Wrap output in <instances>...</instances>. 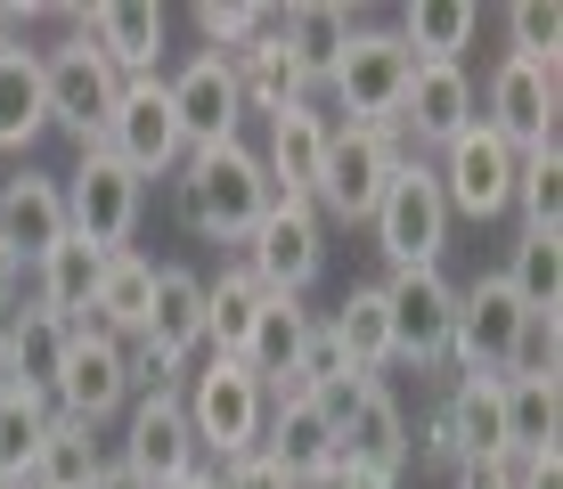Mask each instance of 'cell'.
I'll list each match as a JSON object with an SVG mask.
<instances>
[{
    "instance_id": "6da1fadb",
    "label": "cell",
    "mask_w": 563,
    "mask_h": 489,
    "mask_svg": "<svg viewBox=\"0 0 563 489\" xmlns=\"http://www.w3.org/2000/svg\"><path fill=\"white\" fill-rule=\"evenodd\" d=\"M172 196H180V221L197 229L205 245H245L278 188H269L262 155L245 147V140H221V147H188V155H180Z\"/></svg>"
},
{
    "instance_id": "7a4b0ae2",
    "label": "cell",
    "mask_w": 563,
    "mask_h": 489,
    "mask_svg": "<svg viewBox=\"0 0 563 489\" xmlns=\"http://www.w3.org/2000/svg\"><path fill=\"white\" fill-rule=\"evenodd\" d=\"M188 408V433H197V457L205 465H238L262 448V424H269V391L254 384L245 359H205L180 391Z\"/></svg>"
},
{
    "instance_id": "3957f363",
    "label": "cell",
    "mask_w": 563,
    "mask_h": 489,
    "mask_svg": "<svg viewBox=\"0 0 563 489\" xmlns=\"http://www.w3.org/2000/svg\"><path fill=\"white\" fill-rule=\"evenodd\" d=\"M367 229H376V253L393 269H441V253H450V204H441V180L424 155H400V171L384 180Z\"/></svg>"
},
{
    "instance_id": "277c9868",
    "label": "cell",
    "mask_w": 563,
    "mask_h": 489,
    "mask_svg": "<svg viewBox=\"0 0 563 489\" xmlns=\"http://www.w3.org/2000/svg\"><path fill=\"white\" fill-rule=\"evenodd\" d=\"M57 188H66V237H82V245H99V253H131L140 212H147V180H131V171L90 140L82 164H74Z\"/></svg>"
},
{
    "instance_id": "5b68a950",
    "label": "cell",
    "mask_w": 563,
    "mask_h": 489,
    "mask_svg": "<svg viewBox=\"0 0 563 489\" xmlns=\"http://www.w3.org/2000/svg\"><path fill=\"white\" fill-rule=\"evenodd\" d=\"M393 171H400V131L393 123H335L327 131V171H319V196H310V204L360 229Z\"/></svg>"
},
{
    "instance_id": "8992f818",
    "label": "cell",
    "mask_w": 563,
    "mask_h": 489,
    "mask_svg": "<svg viewBox=\"0 0 563 489\" xmlns=\"http://www.w3.org/2000/svg\"><path fill=\"white\" fill-rule=\"evenodd\" d=\"M238 262L262 278V293H295L327 269V221L319 204H302V196H269V212L254 221V237L238 245Z\"/></svg>"
},
{
    "instance_id": "52a82bcc",
    "label": "cell",
    "mask_w": 563,
    "mask_h": 489,
    "mask_svg": "<svg viewBox=\"0 0 563 489\" xmlns=\"http://www.w3.org/2000/svg\"><path fill=\"white\" fill-rule=\"evenodd\" d=\"M522 319H531V310L507 293L498 269H490V278H474V286H457V319H450V367H457V384H507Z\"/></svg>"
},
{
    "instance_id": "ba28073f",
    "label": "cell",
    "mask_w": 563,
    "mask_h": 489,
    "mask_svg": "<svg viewBox=\"0 0 563 489\" xmlns=\"http://www.w3.org/2000/svg\"><path fill=\"white\" fill-rule=\"evenodd\" d=\"M515 164L522 155L498 140L490 123H465L450 147H441V164H433V180H441V204H450V221H498V212L515 204Z\"/></svg>"
},
{
    "instance_id": "9c48e42d",
    "label": "cell",
    "mask_w": 563,
    "mask_h": 489,
    "mask_svg": "<svg viewBox=\"0 0 563 489\" xmlns=\"http://www.w3.org/2000/svg\"><path fill=\"white\" fill-rule=\"evenodd\" d=\"M99 147L131 171V180H172V171H180L188 140H180V114H172L164 74H140V82H123V98H114V123H107Z\"/></svg>"
},
{
    "instance_id": "30bf717a",
    "label": "cell",
    "mask_w": 563,
    "mask_h": 489,
    "mask_svg": "<svg viewBox=\"0 0 563 489\" xmlns=\"http://www.w3.org/2000/svg\"><path fill=\"white\" fill-rule=\"evenodd\" d=\"M42 90H49V131H74V147H90V140H107V123H114L123 74L74 33V42L42 49Z\"/></svg>"
},
{
    "instance_id": "8fae6325",
    "label": "cell",
    "mask_w": 563,
    "mask_h": 489,
    "mask_svg": "<svg viewBox=\"0 0 563 489\" xmlns=\"http://www.w3.org/2000/svg\"><path fill=\"white\" fill-rule=\"evenodd\" d=\"M384 293V326H393V367H441L450 359V319H457V286L441 269H393L376 286Z\"/></svg>"
},
{
    "instance_id": "7c38bea8",
    "label": "cell",
    "mask_w": 563,
    "mask_h": 489,
    "mask_svg": "<svg viewBox=\"0 0 563 489\" xmlns=\"http://www.w3.org/2000/svg\"><path fill=\"white\" fill-rule=\"evenodd\" d=\"M409 74H417V57H409V42H400L393 25H360L327 90L343 98V114H352V123H393L400 98H409Z\"/></svg>"
},
{
    "instance_id": "4fadbf2b",
    "label": "cell",
    "mask_w": 563,
    "mask_h": 489,
    "mask_svg": "<svg viewBox=\"0 0 563 489\" xmlns=\"http://www.w3.org/2000/svg\"><path fill=\"white\" fill-rule=\"evenodd\" d=\"M114 465H123V474H140L147 489H164V481L197 474L205 457H197V433H188L180 391H140V400H131L123 441H114Z\"/></svg>"
},
{
    "instance_id": "5bb4252c",
    "label": "cell",
    "mask_w": 563,
    "mask_h": 489,
    "mask_svg": "<svg viewBox=\"0 0 563 489\" xmlns=\"http://www.w3.org/2000/svg\"><path fill=\"white\" fill-rule=\"evenodd\" d=\"M49 408H57V416H74V424H90V433H99L114 408H131V367H123V343L82 335V326H74L66 367H57V384H49Z\"/></svg>"
},
{
    "instance_id": "9a60e30c",
    "label": "cell",
    "mask_w": 563,
    "mask_h": 489,
    "mask_svg": "<svg viewBox=\"0 0 563 489\" xmlns=\"http://www.w3.org/2000/svg\"><path fill=\"white\" fill-rule=\"evenodd\" d=\"M164 90H172V114H180V140H188V147H221V140H238V123H245V90H238V74H229V57L197 49Z\"/></svg>"
},
{
    "instance_id": "2e32d148",
    "label": "cell",
    "mask_w": 563,
    "mask_h": 489,
    "mask_svg": "<svg viewBox=\"0 0 563 489\" xmlns=\"http://www.w3.org/2000/svg\"><path fill=\"white\" fill-rule=\"evenodd\" d=\"M555 74H563V66L498 57V74H490V114H482V123H490L515 155H531V147L555 140Z\"/></svg>"
},
{
    "instance_id": "e0dca14e",
    "label": "cell",
    "mask_w": 563,
    "mask_h": 489,
    "mask_svg": "<svg viewBox=\"0 0 563 489\" xmlns=\"http://www.w3.org/2000/svg\"><path fill=\"white\" fill-rule=\"evenodd\" d=\"M66 16L123 82L155 74V57H164V9H155V0H99V9H66Z\"/></svg>"
},
{
    "instance_id": "ac0fdd59",
    "label": "cell",
    "mask_w": 563,
    "mask_h": 489,
    "mask_svg": "<svg viewBox=\"0 0 563 489\" xmlns=\"http://www.w3.org/2000/svg\"><path fill=\"white\" fill-rule=\"evenodd\" d=\"M0 245L25 262V278L49 245H66V188L49 171H9L0 180Z\"/></svg>"
},
{
    "instance_id": "d6986e66",
    "label": "cell",
    "mask_w": 563,
    "mask_h": 489,
    "mask_svg": "<svg viewBox=\"0 0 563 489\" xmlns=\"http://www.w3.org/2000/svg\"><path fill=\"white\" fill-rule=\"evenodd\" d=\"M465 123H474V74H465V66H417L409 74V98H400V114H393V131H409L417 147L441 155Z\"/></svg>"
},
{
    "instance_id": "ffe728a7",
    "label": "cell",
    "mask_w": 563,
    "mask_h": 489,
    "mask_svg": "<svg viewBox=\"0 0 563 489\" xmlns=\"http://www.w3.org/2000/svg\"><path fill=\"white\" fill-rule=\"evenodd\" d=\"M327 131H335V123H327V114L310 107V98H302V107H278V114H269L262 171H269V188H278V196H302V204L319 196V171H327Z\"/></svg>"
},
{
    "instance_id": "44dd1931",
    "label": "cell",
    "mask_w": 563,
    "mask_h": 489,
    "mask_svg": "<svg viewBox=\"0 0 563 489\" xmlns=\"http://www.w3.org/2000/svg\"><path fill=\"white\" fill-rule=\"evenodd\" d=\"M335 457L343 465H367V474H409V416H400V400L384 384H367L352 400V416L335 424Z\"/></svg>"
},
{
    "instance_id": "7402d4cb",
    "label": "cell",
    "mask_w": 563,
    "mask_h": 489,
    "mask_svg": "<svg viewBox=\"0 0 563 489\" xmlns=\"http://www.w3.org/2000/svg\"><path fill=\"white\" fill-rule=\"evenodd\" d=\"M131 343H155L164 359H197L205 351V278L197 269H180V262H164L155 269V293H147V319H140V335Z\"/></svg>"
},
{
    "instance_id": "603a6c76",
    "label": "cell",
    "mask_w": 563,
    "mask_h": 489,
    "mask_svg": "<svg viewBox=\"0 0 563 489\" xmlns=\"http://www.w3.org/2000/svg\"><path fill=\"white\" fill-rule=\"evenodd\" d=\"M254 457H269L295 489H310V481H327V465H335V424H327L310 400H278V408H269V424H262Z\"/></svg>"
},
{
    "instance_id": "cb8c5ba5",
    "label": "cell",
    "mask_w": 563,
    "mask_h": 489,
    "mask_svg": "<svg viewBox=\"0 0 563 489\" xmlns=\"http://www.w3.org/2000/svg\"><path fill=\"white\" fill-rule=\"evenodd\" d=\"M352 33H360V16H352V9H335V0H302V9H278V42H286V57L302 66V82H310V90L335 82V66H343V49H352Z\"/></svg>"
},
{
    "instance_id": "d4e9b609",
    "label": "cell",
    "mask_w": 563,
    "mask_h": 489,
    "mask_svg": "<svg viewBox=\"0 0 563 489\" xmlns=\"http://www.w3.org/2000/svg\"><path fill=\"white\" fill-rule=\"evenodd\" d=\"M107 262H114V253H99V245H82V237L49 245L42 262H33V310H49V319L82 326V310L99 302V278H107Z\"/></svg>"
},
{
    "instance_id": "484cf974",
    "label": "cell",
    "mask_w": 563,
    "mask_h": 489,
    "mask_svg": "<svg viewBox=\"0 0 563 489\" xmlns=\"http://www.w3.org/2000/svg\"><path fill=\"white\" fill-rule=\"evenodd\" d=\"M229 74H238V90H245V114H278V107H302V98H310L302 66L278 42V9H269V25L245 49H229Z\"/></svg>"
},
{
    "instance_id": "4316f807",
    "label": "cell",
    "mask_w": 563,
    "mask_h": 489,
    "mask_svg": "<svg viewBox=\"0 0 563 489\" xmlns=\"http://www.w3.org/2000/svg\"><path fill=\"white\" fill-rule=\"evenodd\" d=\"M49 131V90H42V49L9 42L0 49V155L33 147Z\"/></svg>"
},
{
    "instance_id": "83f0119b",
    "label": "cell",
    "mask_w": 563,
    "mask_h": 489,
    "mask_svg": "<svg viewBox=\"0 0 563 489\" xmlns=\"http://www.w3.org/2000/svg\"><path fill=\"white\" fill-rule=\"evenodd\" d=\"M147 293H155V262L147 253H114L107 278H99V302L82 310V335H107V343H131L147 319Z\"/></svg>"
},
{
    "instance_id": "f1b7e54d",
    "label": "cell",
    "mask_w": 563,
    "mask_h": 489,
    "mask_svg": "<svg viewBox=\"0 0 563 489\" xmlns=\"http://www.w3.org/2000/svg\"><path fill=\"white\" fill-rule=\"evenodd\" d=\"M9 384L16 391H42L49 400V384H57V367H66V343H74V326L66 319H49V310H9Z\"/></svg>"
},
{
    "instance_id": "f546056e",
    "label": "cell",
    "mask_w": 563,
    "mask_h": 489,
    "mask_svg": "<svg viewBox=\"0 0 563 489\" xmlns=\"http://www.w3.org/2000/svg\"><path fill=\"white\" fill-rule=\"evenodd\" d=\"M262 278L245 262H229L221 278H205V343H212V359H245V335H254V319H262Z\"/></svg>"
},
{
    "instance_id": "4dcf8cb0",
    "label": "cell",
    "mask_w": 563,
    "mask_h": 489,
    "mask_svg": "<svg viewBox=\"0 0 563 489\" xmlns=\"http://www.w3.org/2000/svg\"><path fill=\"white\" fill-rule=\"evenodd\" d=\"M310 326H319V319H310L295 293H269V302H262L254 335H245V367H254V384H262V391H278V384H286V367L302 359Z\"/></svg>"
},
{
    "instance_id": "1f68e13d",
    "label": "cell",
    "mask_w": 563,
    "mask_h": 489,
    "mask_svg": "<svg viewBox=\"0 0 563 489\" xmlns=\"http://www.w3.org/2000/svg\"><path fill=\"white\" fill-rule=\"evenodd\" d=\"M107 465V448L90 424H74V416H49V433H42V457L25 465L9 489H90V474Z\"/></svg>"
},
{
    "instance_id": "d6a6232c",
    "label": "cell",
    "mask_w": 563,
    "mask_h": 489,
    "mask_svg": "<svg viewBox=\"0 0 563 489\" xmlns=\"http://www.w3.org/2000/svg\"><path fill=\"white\" fill-rule=\"evenodd\" d=\"M400 42H409L417 66H465V49H474L482 16L465 9V0H417V9H400Z\"/></svg>"
},
{
    "instance_id": "836d02e7",
    "label": "cell",
    "mask_w": 563,
    "mask_h": 489,
    "mask_svg": "<svg viewBox=\"0 0 563 489\" xmlns=\"http://www.w3.org/2000/svg\"><path fill=\"white\" fill-rule=\"evenodd\" d=\"M327 335H335V351L352 359L360 384H384V367H393V326H384V293L376 286L343 293V310L327 319Z\"/></svg>"
},
{
    "instance_id": "e575fe53",
    "label": "cell",
    "mask_w": 563,
    "mask_h": 489,
    "mask_svg": "<svg viewBox=\"0 0 563 489\" xmlns=\"http://www.w3.org/2000/svg\"><path fill=\"white\" fill-rule=\"evenodd\" d=\"M498 416H507V457H548L555 433H563V400H555V384H539V376L498 384Z\"/></svg>"
},
{
    "instance_id": "d590c367",
    "label": "cell",
    "mask_w": 563,
    "mask_h": 489,
    "mask_svg": "<svg viewBox=\"0 0 563 489\" xmlns=\"http://www.w3.org/2000/svg\"><path fill=\"white\" fill-rule=\"evenodd\" d=\"M450 416V441H457V465L465 457H507V416H498V384H457L441 400Z\"/></svg>"
},
{
    "instance_id": "8d00e7d4",
    "label": "cell",
    "mask_w": 563,
    "mask_h": 489,
    "mask_svg": "<svg viewBox=\"0 0 563 489\" xmlns=\"http://www.w3.org/2000/svg\"><path fill=\"white\" fill-rule=\"evenodd\" d=\"M507 212H522V237H555V221H563V155H555V140L515 164V204Z\"/></svg>"
},
{
    "instance_id": "74e56055",
    "label": "cell",
    "mask_w": 563,
    "mask_h": 489,
    "mask_svg": "<svg viewBox=\"0 0 563 489\" xmlns=\"http://www.w3.org/2000/svg\"><path fill=\"white\" fill-rule=\"evenodd\" d=\"M49 416L57 408L42 400V391H0V481H16L33 457H42V433H49Z\"/></svg>"
},
{
    "instance_id": "f35d334b",
    "label": "cell",
    "mask_w": 563,
    "mask_h": 489,
    "mask_svg": "<svg viewBox=\"0 0 563 489\" xmlns=\"http://www.w3.org/2000/svg\"><path fill=\"white\" fill-rule=\"evenodd\" d=\"M522 310H555L563 302V237H515V262L498 269Z\"/></svg>"
},
{
    "instance_id": "ab89813d",
    "label": "cell",
    "mask_w": 563,
    "mask_h": 489,
    "mask_svg": "<svg viewBox=\"0 0 563 489\" xmlns=\"http://www.w3.org/2000/svg\"><path fill=\"white\" fill-rule=\"evenodd\" d=\"M507 33H515V49H507V57L563 66V16H555V0H522V9H507Z\"/></svg>"
},
{
    "instance_id": "60d3db41",
    "label": "cell",
    "mask_w": 563,
    "mask_h": 489,
    "mask_svg": "<svg viewBox=\"0 0 563 489\" xmlns=\"http://www.w3.org/2000/svg\"><path fill=\"white\" fill-rule=\"evenodd\" d=\"M197 25H205V49H212V57H229V49H245V42H254V33L269 25V9H254V0H205Z\"/></svg>"
},
{
    "instance_id": "b9f144b4",
    "label": "cell",
    "mask_w": 563,
    "mask_h": 489,
    "mask_svg": "<svg viewBox=\"0 0 563 489\" xmlns=\"http://www.w3.org/2000/svg\"><path fill=\"white\" fill-rule=\"evenodd\" d=\"M555 351H563V326H555V310H531V319H522V335H515V359H507V376H539V384H555Z\"/></svg>"
},
{
    "instance_id": "7bdbcfd3",
    "label": "cell",
    "mask_w": 563,
    "mask_h": 489,
    "mask_svg": "<svg viewBox=\"0 0 563 489\" xmlns=\"http://www.w3.org/2000/svg\"><path fill=\"white\" fill-rule=\"evenodd\" d=\"M212 481H221V489H295V481H286V474H278V465H269V457H238V465H212Z\"/></svg>"
},
{
    "instance_id": "ee69618b",
    "label": "cell",
    "mask_w": 563,
    "mask_h": 489,
    "mask_svg": "<svg viewBox=\"0 0 563 489\" xmlns=\"http://www.w3.org/2000/svg\"><path fill=\"white\" fill-rule=\"evenodd\" d=\"M457 489H515V457H465Z\"/></svg>"
},
{
    "instance_id": "f6af8a7d",
    "label": "cell",
    "mask_w": 563,
    "mask_h": 489,
    "mask_svg": "<svg viewBox=\"0 0 563 489\" xmlns=\"http://www.w3.org/2000/svg\"><path fill=\"white\" fill-rule=\"evenodd\" d=\"M310 489H400V481H393V474H367V465H343V457H335V465H327V481H310Z\"/></svg>"
},
{
    "instance_id": "bcb514c9",
    "label": "cell",
    "mask_w": 563,
    "mask_h": 489,
    "mask_svg": "<svg viewBox=\"0 0 563 489\" xmlns=\"http://www.w3.org/2000/svg\"><path fill=\"white\" fill-rule=\"evenodd\" d=\"M515 489H563V457H515Z\"/></svg>"
},
{
    "instance_id": "7dc6e473",
    "label": "cell",
    "mask_w": 563,
    "mask_h": 489,
    "mask_svg": "<svg viewBox=\"0 0 563 489\" xmlns=\"http://www.w3.org/2000/svg\"><path fill=\"white\" fill-rule=\"evenodd\" d=\"M16 293H25V262H16V253L0 245V319L16 310Z\"/></svg>"
},
{
    "instance_id": "c3c4849f",
    "label": "cell",
    "mask_w": 563,
    "mask_h": 489,
    "mask_svg": "<svg viewBox=\"0 0 563 489\" xmlns=\"http://www.w3.org/2000/svg\"><path fill=\"white\" fill-rule=\"evenodd\" d=\"M164 489H221V481H212V465H197V474H180V481H164Z\"/></svg>"
},
{
    "instance_id": "681fc988",
    "label": "cell",
    "mask_w": 563,
    "mask_h": 489,
    "mask_svg": "<svg viewBox=\"0 0 563 489\" xmlns=\"http://www.w3.org/2000/svg\"><path fill=\"white\" fill-rule=\"evenodd\" d=\"M0 391H9V326H0Z\"/></svg>"
},
{
    "instance_id": "f907efd6",
    "label": "cell",
    "mask_w": 563,
    "mask_h": 489,
    "mask_svg": "<svg viewBox=\"0 0 563 489\" xmlns=\"http://www.w3.org/2000/svg\"><path fill=\"white\" fill-rule=\"evenodd\" d=\"M0 489H9V481H0Z\"/></svg>"
}]
</instances>
